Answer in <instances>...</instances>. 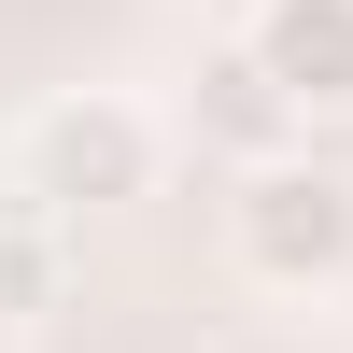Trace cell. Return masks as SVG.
Listing matches in <instances>:
<instances>
[{
	"label": "cell",
	"mask_w": 353,
	"mask_h": 353,
	"mask_svg": "<svg viewBox=\"0 0 353 353\" xmlns=\"http://www.w3.org/2000/svg\"><path fill=\"white\" fill-rule=\"evenodd\" d=\"M170 170V128L128 99V85H71V99H43L14 128V198H43V212H128V198H156Z\"/></svg>",
	"instance_id": "obj_1"
},
{
	"label": "cell",
	"mask_w": 353,
	"mask_h": 353,
	"mask_svg": "<svg viewBox=\"0 0 353 353\" xmlns=\"http://www.w3.org/2000/svg\"><path fill=\"white\" fill-rule=\"evenodd\" d=\"M226 254L269 297H339L353 283V170H325V156H241Z\"/></svg>",
	"instance_id": "obj_2"
},
{
	"label": "cell",
	"mask_w": 353,
	"mask_h": 353,
	"mask_svg": "<svg viewBox=\"0 0 353 353\" xmlns=\"http://www.w3.org/2000/svg\"><path fill=\"white\" fill-rule=\"evenodd\" d=\"M241 57L297 113H353V0H254V14H241Z\"/></svg>",
	"instance_id": "obj_3"
},
{
	"label": "cell",
	"mask_w": 353,
	"mask_h": 353,
	"mask_svg": "<svg viewBox=\"0 0 353 353\" xmlns=\"http://www.w3.org/2000/svg\"><path fill=\"white\" fill-rule=\"evenodd\" d=\"M71 297V212H43V198H0V325H43V311Z\"/></svg>",
	"instance_id": "obj_4"
},
{
	"label": "cell",
	"mask_w": 353,
	"mask_h": 353,
	"mask_svg": "<svg viewBox=\"0 0 353 353\" xmlns=\"http://www.w3.org/2000/svg\"><path fill=\"white\" fill-rule=\"evenodd\" d=\"M212 128L241 141V156H297V128H311V113L283 99V85L254 71V57H226V71H212Z\"/></svg>",
	"instance_id": "obj_5"
},
{
	"label": "cell",
	"mask_w": 353,
	"mask_h": 353,
	"mask_svg": "<svg viewBox=\"0 0 353 353\" xmlns=\"http://www.w3.org/2000/svg\"><path fill=\"white\" fill-rule=\"evenodd\" d=\"M0 353H28V339H14V325H0Z\"/></svg>",
	"instance_id": "obj_6"
}]
</instances>
